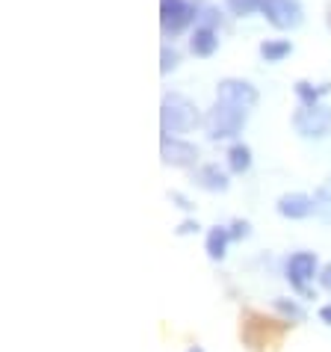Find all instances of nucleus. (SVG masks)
Returning <instances> with one entry per match:
<instances>
[{
  "label": "nucleus",
  "instance_id": "nucleus-6",
  "mask_svg": "<svg viewBox=\"0 0 331 352\" xmlns=\"http://www.w3.org/2000/svg\"><path fill=\"white\" fill-rule=\"evenodd\" d=\"M284 272H287V281H290V285H293L299 293L310 296V293H308V281L314 278V276H319V261H317L314 252H296V255L287 258Z\"/></svg>",
  "mask_w": 331,
  "mask_h": 352
},
{
  "label": "nucleus",
  "instance_id": "nucleus-19",
  "mask_svg": "<svg viewBox=\"0 0 331 352\" xmlns=\"http://www.w3.org/2000/svg\"><path fill=\"white\" fill-rule=\"evenodd\" d=\"M178 63H181V54L174 51V47L163 45V51H160V72H163V74H169L172 68H178Z\"/></svg>",
  "mask_w": 331,
  "mask_h": 352
},
{
  "label": "nucleus",
  "instance_id": "nucleus-8",
  "mask_svg": "<svg viewBox=\"0 0 331 352\" xmlns=\"http://www.w3.org/2000/svg\"><path fill=\"white\" fill-rule=\"evenodd\" d=\"M216 98H219V101H231L237 107H246V110H251V107L258 104L260 95H258V89L249 80L225 77V80H219V86H216Z\"/></svg>",
  "mask_w": 331,
  "mask_h": 352
},
{
  "label": "nucleus",
  "instance_id": "nucleus-3",
  "mask_svg": "<svg viewBox=\"0 0 331 352\" xmlns=\"http://www.w3.org/2000/svg\"><path fill=\"white\" fill-rule=\"evenodd\" d=\"M293 128L305 140H323L331 133V110L326 104H301L293 113Z\"/></svg>",
  "mask_w": 331,
  "mask_h": 352
},
{
  "label": "nucleus",
  "instance_id": "nucleus-10",
  "mask_svg": "<svg viewBox=\"0 0 331 352\" xmlns=\"http://www.w3.org/2000/svg\"><path fill=\"white\" fill-rule=\"evenodd\" d=\"M196 184H198L201 190H207V192H225V190L231 187L228 172H225V169H219L216 163L201 166V169L196 172Z\"/></svg>",
  "mask_w": 331,
  "mask_h": 352
},
{
  "label": "nucleus",
  "instance_id": "nucleus-9",
  "mask_svg": "<svg viewBox=\"0 0 331 352\" xmlns=\"http://www.w3.org/2000/svg\"><path fill=\"white\" fill-rule=\"evenodd\" d=\"M275 208L284 219H305L317 210V199H310V195H305V192H284Z\"/></svg>",
  "mask_w": 331,
  "mask_h": 352
},
{
  "label": "nucleus",
  "instance_id": "nucleus-23",
  "mask_svg": "<svg viewBox=\"0 0 331 352\" xmlns=\"http://www.w3.org/2000/svg\"><path fill=\"white\" fill-rule=\"evenodd\" d=\"M169 199L178 204V208H183V210H192V201L187 199V195H181V192H169Z\"/></svg>",
  "mask_w": 331,
  "mask_h": 352
},
{
  "label": "nucleus",
  "instance_id": "nucleus-12",
  "mask_svg": "<svg viewBox=\"0 0 331 352\" xmlns=\"http://www.w3.org/2000/svg\"><path fill=\"white\" fill-rule=\"evenodd\" d=\"M228 243H231V231L222 228V225H216V228L207 231V240H204V249H207L210 261H222L228 252Z\"/></svg>",
  "mask_w": 331,
  "mask_h": 352
},
{
  "label": "nucleus",
  "instance_id": "nucleus-18",
  "mask_svg": "<svg viewBox=\"0 0 331 352\" xmlns=\"http://www.w3.org/2000/svg\"><path fill=\"white\" fill-rule=\"evenodd\" d=\"M264 6V0H228V9L233 15H251Z\"/></svg>",
  "mask_w": 331,
  "mask_h": 352
},
{
  "label": "nucleus",
  "instance_id": "nucleus-7",
  "mask_svg": "<svg viewBox=\"0 0 331 352\" xmlns=\"http://www.w3.org/2000/svg\"><path fill=\"white\" fill-rule=\"evenodd\" d=\"M160 160L166 166H178V169H190L198 160V148L187 140H178V136H163L160 142Z\"/></svg>",
  "mask_w": 331,
  "mask_h": 352
},
{
  "label": "nucleus",
  "instance_id": "nucleus-16",
  "mask_svg": "<svg viewBox=\"0 0 331 352\" xmlns=\"http://www.w3.org/2000/svg\"><path fill=\"white\" fill-rule=\"evenodd\" d=\"M196 21H198V27H213V30H216V24L222 21V18H219V9L210 6V3H201V0H196Z\"/></svg>",
  "mask_w": 331,
  "mask_h": 352
},
{
  "label": "nucleus",
  "instance_id": "nucleus-11",
  "mask_svg": "<svg viewBox=\"0 0 331 352\" xmlns=\"http://www.w3.org/2000/svg\"><path fill=\"white\" fill-rule=\"evenodd\" d=\"M219 47V33L213 27H196V33L190 38V51L196 56H213Z\"/></svg>",
  "mask_w": 331,
  "mask_h": 352
},
{
  "label": "nucleus",
  "instance_id": "nucleus-1",
  "mask_svg": "<svg viewBox=\"0 0 331 352\" xmlns=\"http://www.w3.org/2000/svg\"><path fill=\"white\" fill-rule=\"evenodd\" d=\"M201 124V113L196 101H190L181 92H166L163 104H160V131L163 136H174V133H190Z\"/></svg>",
  "mask_w": 331,
  "mask_h": 352
},
{
  "label": "nucleus",
  "instance_id": "nucleus-26",
  "mask_svg": "<svg viewBox=\"0 0 331 352\" xmlns=\"http://www.w3.org/2000/svg\"><path fill=\"white\" fill-rule=\"evenodd\" d=\"M328 27H331V6H328Z\"/></svg>",
  "mask_w": 331,
  "mask_h": 352
},
{
  "label": "nucleus",
  "instance_id": "nucleus-17",
  "mask_svg": "<svg viewBox=\"0 0 331 352\" xmlns=\"http://www.w3.org/2000/svg\"><path fill=\"white\" fill-rule=\"evenodd\" d=\"M275 311L278 314H284V317H290V320H296V322L305 320V308L296 305L293 299H275Z\"/></svg>",
  "mask_w": 331,
  "mask_h": 352
},
{
  "label": "nucleus",
  "instance_id": "nucleus-15",
  "mask_svg": "<svg viewBox=\"0 0 331 352\" xmlns=\"http://www.w3.org/2000/svg\"><path fill=\"white\" fill-rule=\"evenodd\" d=\"M328 89L331 86L328 83H319V86H314V83H308V80H299L296 83V95H299V101L301 104H319V98L323 95H328Z\"/></svg>",
  "mask_w": 331,
  "mask_h": 352
},
{
  "label": "nucleus",
  "instance_id": "nucleus-24",
  "mask_svg": "<svg viewBox=\"0 0 331 352\" xmlns=\"http://www.w3.org/2000/svg\"><path fill=\"white\" fill-rule=\"evenodd\" d=\"M319 320H323L326 326H331V305H323V308H319Z\"/></svg>",
  "mask_w": 331,
  "mask_h": 352
},
{
  "label": "nucleus",
  "instance_id": "nucleus-13",
  "mask_svg": "<svg viewBox=\"0 0 331 352\" xmlns=\"http://www.w3.org/2000/svg\"><path fill=\"white\" fill-rule=\"evenodd\" d=\"M228 169L233 175H242L251 169V148L246 142H233L228 148Z\"/></svg>",
  "mask_w": 331,
  "mask_h": 352
},
{
  "label": "nucleus",
  "instance_id": "nucleus-20",
  "mask_svg": "<svg viewBox=\"0 0 331 352\" xmlns=\"http://www.w3.org/2000/svg\"><path fill=\"white\" fill-rule=\"evenodd\" d=\"M228 231H231V240H246L249 234H251V225H249V222H242V219H237Z\"/></svg>",
  "mask_w": 331,
  "mask_h": 352
},
{
  "label": "nucleus",
  "instance_id": "nucleus-25",
  "mask_svg": "<svg viewBox=\"0 0 331 352\" xmlns=\"http://www.w3.org/2000/svg\"><path fill=\"white\" fill-rule=\"evenodd\" d=\"M187 352H204V349H201V346H190Z\"/></svg>",
  "mask_w": 331,
  "mask_h": 352
},
{
  "label": "nucleus",
  "instance_id": "nucleus-2",
  "mask_svg": "<svg viewBox=\"0 0 331 352\" xmlns=\"http://www.w3.org/2000/svg\"><path fill=\"white\" fill-rule=\"evenodd\" d=\"M249 110L246 107H237L231 101H219L210 107V113L204 116V128H207L210 140H233L242 128H246Z\"/></svg>",
  "mask_w": 331,
  "mask_h": 352
},
{
  "label": "nucleus",
  "instance_id": "nucleus-14",
  "mask_svg": "<svg viewBox=\"0 0 331 352\" xmlns=\"http://www.w3.org/2000/svg\"><path fill=\"white\" fill-rule=\"evenodd\" d=\"M290 54H293V45H290L287 38H266V42H260V56H264L266 63H281V60H287Z\"/></svg>",
  "mask_w": 331,
  "mask_h": 352
},
{
  "label": "nucleus",
  "instance_id": "nucleus-4",
  "mask_svg": "<svg viewBox=\"0 0 331 352\" xmlns=\"http://www.w3.org/2000/svg\"><path fill=\"white\" fill-rule=\"evenodd\" d=\"M192 21H196V3H190V0H160L163 36H178Z\"/></svg>",
  "mask_w": 331,
  "mask_h": 352
},
{
  "label": "nucleus",
  "instance_id": "nucleus-21",
  "mask_svg": "<svg viewBox=\"0 0 331 352\" xmlns=\"http://www.w3.org/2000/svg\"><path fill=\"white\" fill-rule=\"evenodd\" d=\"M198 228H201V225L196 219H187V222L178 225V234H181V237H187V234H198Z\"/></svg>",
  "mask_w": 331,
  "mask_h": 352
},
{
  "label": "nucleus",
  "instance_id": "nucleus-22",
  "mask_svg": "<svg viewBox=\"0 0 331 352\" xmlns=\"http://www.w3.org/2000/svg\"><path fill=\"white\" fill-rule=\"evenodd\" d=\"M317 278H319V287L331 293V263H326V267L319 270V276H317Z\"/></svg>",
  "mask_w": 331,
  "mask_h": 352
},
{
  "label": "nucleus",
  "instance_id": "nucleus-5",
  "mask_svg": "<svg viewBox=\"0 0 331 352\" xmlns=\"http://www.w3.org/2000/svg\"><path fill=\"white\" fill-rule=\"evenodd\" d=\"M260 12L266 15V21L275 27V30H296V27L305 21V12H301L299 0H264Z\"/></svg>",
  "mask_w": 331,
  "mask_h": 352
}]
</instances>
